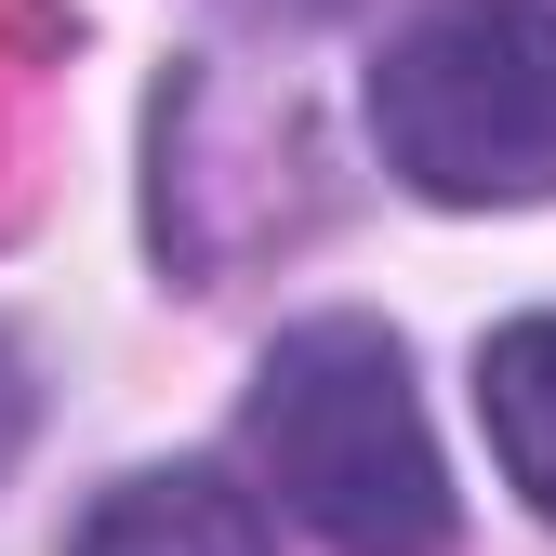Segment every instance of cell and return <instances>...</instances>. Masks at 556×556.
<instances>
[{
	"label": "cell",
	"mask_w": 556,
	"mask_h": 556,
	"mask_svg": "<svg viewBox=\"0 0 556 556\" xmlns=\"http://www.w3.org/2000/svg\"><path fill=\"white\" fill-rule=\"evenodd\" d=\"M252 464L331 556H438L451 543V477L425 438L397 331L371 318H305L252 371Z\"/></svg>",
	"instance_id": "6da1fadb"
},
{
	"label": "cell",
	"mask_w": 556,
	"mask_h": 556,
	"mask_svg": "<svg viewBox=\"0 0 556 556\" xmlns=\"http://www.w3.org/2000/svg\"><path fill=\"white\" fill-rule=\"evenodd\" d=\"M384 173H410L451 213L556 199V14L543 0H438L371 66Z\"/></svg>",
	"instance_id": "7a4b0ae2"
},
{
	"label": "cell",
	"mask_w": 556,
	"mask_h": 556,
	"mask_svg": "<svg viewBox=\"0 0 556 556\" xmlns=\"http://www.w3.org/2000/svg\"><path fill=\"white\" fill-rule=\"evenodd\" d=\"M80 556H265V517L226 477H119L80 517Z\"/></svg>",
	"instance_id": "3957f363"
},
{
	"label": "cell",
	"mask_w": 556,
	"mask_h": 556,
	"mask_svg": "<svg viewBox=\"0 0 556 556\" xmlns=\"http://www.w3.org/2000/svg\"><path fill=\"white\" fill-rule=\"evenodd\" d=\"M477 410H491L504 477L556 517V318H517V331L477 344Z\"/></svg>",
	"instance_id": "277c9868"
},
{
	"label": "cell",
	"mask_w": 556,
	"mask_h": 556,
	"mask_svg": "<svg viewBox=\"0 0 556 556\" xmlns=\"http://www.w3.org/2000/svg\"><path fill=\"white\" fill-rule=\"evenodd\" d=\"M14 438H27V371H14V344H0V464H14Z\"/></svg>",
	"instance_id": "5b68a950"
}]
</instances>
